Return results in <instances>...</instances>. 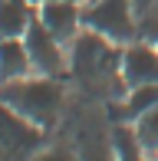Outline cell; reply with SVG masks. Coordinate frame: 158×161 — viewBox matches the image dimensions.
I'll list each match as a JSON object with an SVG mask.
<instances>
[{"mask_svg":"<svg viewBox=\"0 0 158 161\" xmlns=\"http://www.w3.org/2000/svg\"><path fill=\"white\" fill-rule=\"evenodd\" d=\"M155 158H158V155H155Z\"/></svg>","mask_w":158,"mask_h":161,"instance_id":"ffe728a7","label":"cell"},{"mask_svg":"<svg viewBox=\"0 0 158 161\" xmlns=\"http://www.w3.org/2000/svg\"><path fill=\"white\" fill-rule=\"evenodd\" d=\"M138 36H142L145 43H152V46L158 49V10H155V7L142 13V23H138Z\"/></svg>","mask_w":158,"mask_h":161,"instance_id":"4fadbf2b","label":"cell"},{"mask_svg":"<svg viewBox=\"0 0 158 161\" xmlns=\"http://www.w3.org/2000/svg\"><path fill=\"white\" fill-rule=\"evenodd\" d=\"M23 43H26V53H30L33 72H40V76H59V72L66 69V59H63L59 40H56V36L43 26L40 17H33V23L26 26Z\"/></svg>","mask_w":158,"mask_h":161,"instance_id":"5b68a950","label":"cell"},{"mask_svg":"<svg viewBox=\"0 0 158 161\" xmlns=\"http://www.w3.org/2000/svg\"><path fill=\"white\" fill-rule=\"evenodd\" d=\"M30 161H76V158L69 155V151H46V155H37Z\"/></svg>","mask_w":158,"mask_h":161,"instance_id":"9a60e30c","label":"cell"},{"mask_svg":"<svg viewBox=\"0 0 158 161\" xmlns=\"http://www.w3.org/2000/svg\"><path fill=\"white\" fill-rule=\"evenodd\" d=\"M33 63L26 53L23 36H0V82H13V79L30 76Z\"/></svg>","mask_w":158,"mask_h":161,"instance_id":"ba28073f","label":"cell"},{"mask_svg":"<svg viewBox=\"0 0 158 161\" xmlns=\"http://www.w3.org/2000/svg\"><path fill=\"white\" fill-rule=\"evenodd\" d=\"M122 79L128 89L158 82V49L152 43H132L122 49Z\"/></svg>","mask_w":158,"mask_h":161,"instance_id":"8992f818","label":"cell"},{"mask_svg":"<svg viewBox=\"0 0 158 161\" xmlns=\"http://www.w3.org/2000/svg\"><path fill=\"white\" fill-rule=\"evenodd\" d=\"M0 161H7V151H3V148H0Z\"/></svg>","mask_w":158,"mask_h":161,"instance_id":"e0dca14e","label":"cell"},{"mask_svg":"<svg viewBox=\"0 0 158 161\" xmlns=\"http://www.w3.org/2000/svg\"><path fill=\"white\" fill-rule=\"evenodd\" d=\"M82 23L89 30L102 33L112 43H132L138 36L135 23V3L132 0H92L89 10L82 13Z\"/></svg>","mask_w":158,"mask_h":161,"instance_id":"3957f363","label":"cell"},{"mask_svg":"<svg viewBox=\"0 0 158 161\" xmlns=\"http://www.w3.org/2000/svg\"><path fill=\"white\" fill-rule=\"evenodd\" d=\"M37 17L43 20V26H46L49 33L56 36V40H73L79 23H82V13H79L76 0H43V7L37 10Z\"/></svg>","mask_w":158,"mask_h":161,"instance_id":"52a82bcc","label":"cell"},{"mask_svg":"<svg viewBox=\"0 0 158 161\" xmlns=\"http://www.w3.org/2000/svg\"><path fill=\"white\" fill-rule=\"evenodd\" d=\"M132 3H135V13L142 17L145 10H152V7H155V0H132Z\"/></svg>","mask_w":158,"mask_h":161,"instance_id":"2e32d148","label":"cell"},{"mask_svg":"<svg viewBox=\"0 0 158 161\" xmlns=\"http://www.w3.org/2000/svg\"><path fill=\"white\" fill-rule=\"evenodd\" d=\"M30 3H40V0H30Z\"/></svg>","mask_w":158,"mask_h":161,"instance_id":"ac0fdd59","label":"cell"},{"mask_svg":"<svg viewBox=\"0 0 158 161\" xmlns=\"http://www.w3.org/2000/svg\"><path fill=\"white\" fill-rule=\"evenodd\" d=\"M89 3H92V0H89Z\"/></svg>","mask_w":158,"mask_h":161,"instance_id":"d6986e66","label":"cell"},{"mask_svg":"<svg viewBox=\"0 0 158 161\" xmlns=\"http://www.w3.org/2000/svg\"><path fill=\"white\" fill-rule=\"evenodd\" d=\"M135 135H138L142 148H145L148 155H158V105L135 119Z\"/></svg>","mask_w":158,"mask_h":161,"instance_id":"7c38bea8","label":"cell"},{"mask_svg":"<svg viewBox=\"0 0 158 161\" xmlns=\"http://www.w3.org/2000/svg\"><path fill=\"white\" fill-rule=\"evenodd\" d=\"M0 99L43 128V125H53L56 115H59L63 86L56 82V76H40V79L23 76V79H13V82H3Z\"/></svg>","mask_w":158,"mask_h":161,"instance_id":"6da1fadb","label":"cell"},{"mask_svg":"<svg viewBox=\"0 0 158 161\" xmlns=\"http://www.w3.org/2000/svg\"><path fill=\"white\" fill-rule=\"evenodd\" d=\"M112 151H116V161H148V151L142 148L135 125H125V122H119L112 131Z\"/></svg>","mask_w":158,"mask_h":161,"instance_id":"8fae6325","label":"cell"},{"mask_svg":"<svg viewBox=\"0 0 158 161\" xmlns=\"http://www.w3.org/2000/svg\"><path fill=\"white\" fill-rule=\"evenodd\" d=\"M37 10L30 0H0V36H23Z\"/></svg>","mask_w":158,"mask_h":161,"instance_id":"9c48e42d","label":"cell"},{"mask_svg":"<svg viewBox=\"0 0 158 161\" xmlns=\"http://www.w3.org/2000/svg\"><path fill=\"white\" fill-rule=\"evenodd\" d=\"M40 145H43V128L0 99V148L7 155L23 158V155H33Z\"/></svg>","mask_w":158,"mask_h":161,"instance_id":"277c9868","label":"cell"},{"mask_svg":"<svg viewBox=\"0 0 158 161\" xmlns=\"http://www.w3.org/2000/svg\"><path fill=\"white\" fill-rule=\"evenodd\" d=\"M158 105V82H148V86H135V89L125 92V102L119 108V122H135L138 115H145L148 108Z\"/></svg>","mask_w":158,"mask_h":161,"instance_id":"30bf717a","label":"cell"},{"mask_svg":"<svg viewBox=\"0 0 158 161\" xmlns=\"http://www.w3.org/2000/svg\"><path fill=\"white\" fill-rule=\"evenodd\" d=\"M73 72H76L79 82L89 86V89H105L112 82V76L122 72V53L116 49V43L105 40L102 33L86 30L73 43Z\"/></svg>","mask_w":158,"mask_h":161,"instance_id":"7a4b0ae2","label":"cell"},{"mask_svg":"<svg viewBox=\"0 0 158 161\" xmlns=\"http://www.w3.org/2000/svg\"><path fill=\"white\" fill-rule=\"evenodd\" d=\"M112 155H116V151H112ZM112 155H109L105 145H96V142L82 145V161H112Z\"/></svg>","mask_w":158,"mask_h":161,"instance_id":"5bb4252c","label":"cell"}]
</instances>
